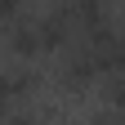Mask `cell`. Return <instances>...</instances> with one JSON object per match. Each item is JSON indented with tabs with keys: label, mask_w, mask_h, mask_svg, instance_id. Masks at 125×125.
Here are the masks:
<instances>
[{
	"label": "cell",
	"mask_w": 125,
	"mask_h": 125,
	"mask_svg": "<svg viewBox=\"0 0 125 125\" xmlns=\"http://www.w3.org/2000/svg\"><path fill=\"white\" fill-rule=\"evenodd\" d=\"M0 40H5V36H0Z\"/></svg>",
	"instance_id": "cell-5"
},
{
	"label": "cell",
	"mask_w": 125,
	"mask_h": 125,
	"mask_svg": "<svg viewBox=\"0 0 125 125\" xmlns=\"http://www.w3.org/2000/svg\"><path fill=\"white\" fill-rule=\"evenodd\" d=\"M121 121H125L121 107H103V112H94V116H89V125H121Z\"/></svg>",
	"instance_id": "cell-3"
},
{
	"label": "cell",
	"mask_w": 125,
	"mask_h": 125,
	"mask_svg": "<svg viewBox=\"0 0 125 125\" xmlns=\"http://www.w3.org/2000/svg\"><path fill=\"white\" fill-rule=\"evenodd\" d=\"M5 125H40V116H36V112H9Z\"/></svg>",
	"instance_id": "cell-4"
},
{
	"label": "cell",
	"mask_w": 125,
	"mask_h": 125,
	"mask_svg": "<svg viewBox=\"0 0 125 125\" xmlns=\"http://www.w3.org/2000/svg\"><path fill=\"white\" fill-rule=\"evenodd\" d=\"M5 45H9V54L22 58V62H27V58H40V54H54L40 13H18V18L5 27Z\"/></svg>",
	"instance_id": "cell-1"
},
{
	"label": "cell",
	"mask_w": 125,
	"mask_h": 125,
	"mask_svg": "<svg viewBox=\"0 0 125 125\" xmlns=\"http://www.w3.org/2000/svg\"><path fill=\"white\" fill-rule=\"evenodd\" d=\"M18 103V85H13V72H0V121L9 116V107Z\"/></svg>",
	"instance_id": "cell-2"
}]
</instances>
